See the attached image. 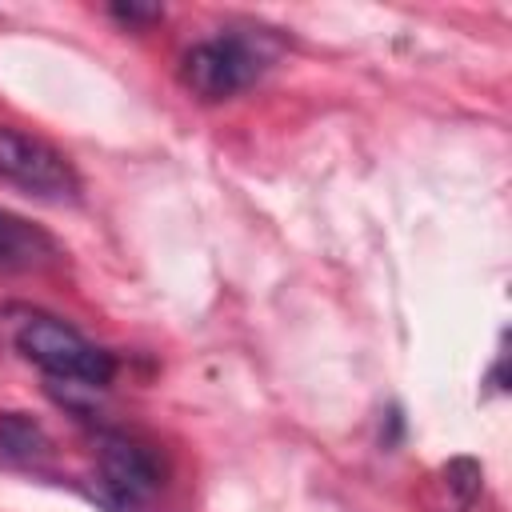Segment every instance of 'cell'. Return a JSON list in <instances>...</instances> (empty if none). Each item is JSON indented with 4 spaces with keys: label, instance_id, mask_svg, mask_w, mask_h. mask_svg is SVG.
I'll use <instances>...</instances> for the list:
<instances>
[{
    "label": "cell",
    "instance_id": "cell-1",
    "mask_svg": "<svg viewBox=\"0 0 512 512\" xmlns=\"http://www.w3.org/2000/svg\"><path fill=\"white\" fill-rule=\"evenodd\" d=\"M16 348L24 360H32L44 376L56 384H76V388H104L116 372L112 352L96 348L88 336H80L72 324L48 312H24V320L12 332Z\"/></svg>",
    "mask_w": 512,
    "mask_h": 512
},
{
    "label": "cell",
    "instance_id": "cell-2",
    "mask_svg": "<svg viewBox=\"0 0 512 512\" xmlns=\"http://www.w3.org/2000/svg\"><path fill=\"white\" fill-rule=\"evenodd\" d=\"M260 68L264 52L256 48V40L240 32H220L180 56V84L200 100H228L244 92L260 76Z\"/></svg>",
    "mask_w": 512,
    "mask_h": 512
},
{
    "label": "cell",
    "instance_id": "cell-3",
    "mask_svg": "<svg viewBox=\"0 0 512 512\" xmlns=\"http://www.w3.org/2000/svg\"><path fill=\"white\" fill-rule=\"evenodd\" d=\"M0 180L40 200H76L80 192V176L68 156L12 124H0Z\"/></svg>",
    "mask_w": 512,
    "mask_h": 512
},
{
    "label": "cell",
    "instance_id": "cell-4",
    "mask_svg": "<svg viewBox=\"0 0 512 512\" xmlns=\"http://www.w3.org/2000/svg\"><path fill=\"white\" fill-rule=\"evenodd\" d=\"M164 484V468L156 452L124 432L100 436V492L112 508L144 504Z\"/></svg>",
    "mask_w": 512,
    "mask_h": 512
},
{
    "label": "cell",
    "instance_id": "cell-5",
    "mask_svg": "<svg viewBox=\"0 0 512 512\" xmlns=\"http://www.w3.org/2000/svg\"><path fill=\"white\" fill-rule=\"evenodd\" d=\"M56 256L60 248L40 224L0 208V272H36L48 268Z\"/></svg>",
    "mask_w": 512,
    "mask_h": 512
},
{
    "label": "cell",
    "instance_id": "cell-6",
    "mask_svg": "<svg viewBox=\"0 0 512 512\" xmlns=\"http://www.w3.org/2000/svg\"><path fill=\"white\" fill-rule=\"evenodd\" d=\"M48 432L28 412H0V452L12 460H40L48 456Z\"/></svg>",
    "mask_w": 512,
    "mask_h": 512
},
{
    "label": "cell",
    "instance_id": "cell-7",
    "mask_svg": "<svg viewBox=\"0 0 512 512\" xmlns=\"http://www.w3.org/2000/svg\"><path fill=\"white\" fill-rule=\"evenodd\" d=\"M444 480H448V488L456 492V504L464 508V504H472V496L480 492V464L468 460V456H460V460H452V464L444 468Z\"/></svg>",
    "mask_w": 512,
    "mask_h": 512
},
{
    "label": "cell",
    "instance_id": "cell-8",
    "mask_svg": "<svg viewBox=\"0 0 512 512\" xmlns=\"http://www.w3.org/2000/svg\"><path fill=\"white\" fill-rule=\"evenodd\" d=\"M108 12H112L120 24H148V20H160V16H164L156 4H112Z\"/></svg>",
    "mask_w": 512,
    "mask_h": 512
}]
</instances>
